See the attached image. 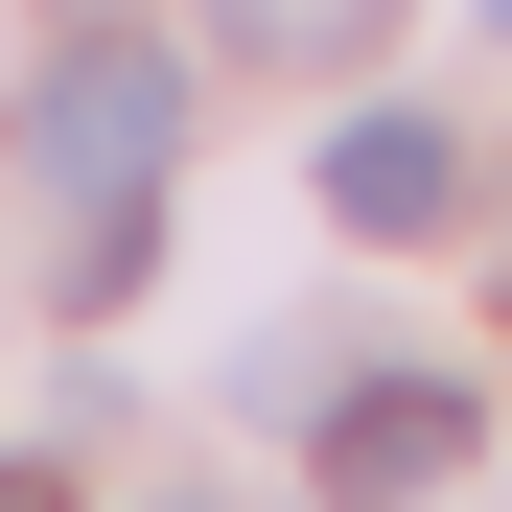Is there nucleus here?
Here are the masks:
<instances>
[{
  "label": "nucleus",
  "instance_id": "6",
  "mask_svg": "<svg viewBox=\"0 0 512 512\" xmlns=\"http://www.w3.org/2000/svg\"><path fill=\"white\" fill-rule=\"evenodd\" d=\"M163 512H210V489H163Z\"/></svg>",
  "mask_w": 512,
  "mask_h": 512
},
{
  "label": "nucleus",
  "instance_id": "3",
  "mask_svg": "<svg viewBox=\"0 0 512 512\" xmlns=\"http://www.w3.org/2000/svg\"><path fill=\"white\" fill-rule=\"evenodd\" d=\"M326 210H350V233H419V210H443V117H350V140H326Z\"/></svg>",
  "mask_w": 512,
  "mask_h": 512
},
{
  "label": "nucleus",
  "instance_id": "5",
  "mask_svg": "<svg viewBox=\"0 0 512 512\" xmlns=\"http://www.w3.org/2000/svg\"><path fill=\"white\" fill-rule=\"evenodd\" d=\"M94 24H140V0H94Z\"/></svg>",
  "mask_w": 512,
  "mask_h": 512
},
{
  "label": "nucleus",
  "instance_id": "4",
  "mask_svg": "<svg viewBox=\"0 0 512 512\" xmlns=\"http://www.w3.org/2000/svg\"><path fill=\"white\" fill-rule=\"evenodd\" d=\"M0 512H70V489H47V466H0Z\"/></svg>",
  "mask_w": 512,
  "mask_h": 512
},
{
  "label": "nucleus",
  "instance_id": "2",
  "mask_svg": "<svg viewBox=\"0 0 512 512\" xmlns=\"http://www.w3.org/2000/svg\"><path fill=\"white\" fill-rule=\"evenodd\" d=\"M466 443H489V396H466V373H350V396H326V489H350V512L466 489Z\"/></svg>",
  "mask_w": 512,
  "mask_h": 512
},
{
  "label": "nucleus",
  "instance_id": "1",
  "mask_svg": "<svg viewBox=\"0 0 512 512\" xmlns=\"http://www.w3.org/2000/svg\"><path fill=\"white\" fill-rule=\"evenodd\" d=\"M163 163H187V47H163V24H70V47L24 70V187L140 210Z\"/></svg>",
  "mask_w": 512,
  "mask_h": 512
}]
</instances>
